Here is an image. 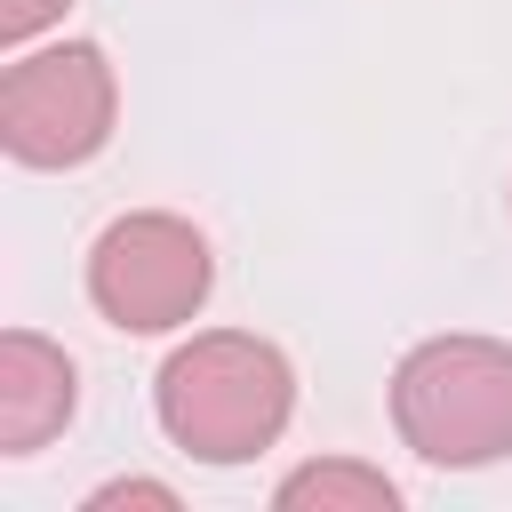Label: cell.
<instances>
[{
	"mask_svg": "<svg viewBox=\"0 0 512 512\" xmlns=\"http://www.w3.org/2000/svg\"><path fill=\"white\" fill-rule=\"evenodd\" d=\"M152 416L200 464H256L296 416V368H288V352L272 336L200 328L160 360Z\"/></svg>",
	"mask_w": 512,
	"mask_h": 512,
	"instance_id": "cell-1",
	"label": "cell"
},
{
	"mask_svg": "<svg viewBox=\"0 0 512 512\" xmlns=\"http://www.w3.org/2000/svg\"><path fill=\"white\" fill-rule=\"evenodd\" d=\"M392 432L432 472H480L512 456V344L424 336L392 368Z\"/></svg>",
	"mask_w": 512,
	"mask_h": 512,
	"instance_id": "cell-2",
	"label": "cell"
},
{
	"mask_svg": "<svg viewBox=\"0 0 512 512\" xmlns=\"http://www.w3.org/2000/svg\"><path fill=\"white\" fill-rule=\"evenodd\" d=\"M216 288L208 232L176 208H128L96 232L88 248V304L128 328V336H168L184 328Z\"/></svg>",
	"mask_w": 512,
	"mask_h": 512,
	"instance_id": "cell-3",
	"label": "cell"
},
{
	"mask_svg": "<svg viewBox=\"0 0 512 512\" xmlns=\"http://www.w3.org/2000/svg\"><path fill=\"white\" fill-rule=\"evenodd\" d=\"M120 120V80L96 40H56L24 48L0 72V144L24 168H80L112 144Z\"/></svg>",
	"mask_w": 512,
	"mask_h": 512,
	"instance_id": "cell-4",
	"label": "cell"
},
{
	"mask_svg": "<svg viewBox=\"0 0 512 512\" xmlns=\"http://www.w3.org/2000/svg\"><path fill=\"white\" fill-rule=\"evenodd\" d=\"M80 408V376L64 360V344H48L40 328H8L0 336V456H32L48 448Z\"/></svg>",
	"mask_w": 512,
	"mask_h": 512,
	"instance_id": "cell-5",
	"label": "cell"
},
{
	"mask_svg": "<svg viewBox=\"0 0 512 512\" xmlns=\"http://www.w3.org/2000/svg\"><path fill=\"white\" fill-rule=\"evenodd\" d=\"M272 504L280 512H400V488L360 456H320V464H296L272 488Z\"/></svg>",
	"mask_w": 512,
	"mask_h": 512,
	"instance_id": "cell-6",
	"label": "cell"
},
{
	"mask_svg": "<svg viewBox=\"0 0 512 512\" xmlns=\"http://www.w3.org/2000/svg\"><path fill=\"white\" fill-rule=\"evenodd\" d=\"M128 504H144V512H176V488H168V480H104L80 512H128Z\"/></svg>",
	"mask_w": 512,
	"mask_h": 512,
	"instance_id": "cell-7",
	"label": "cell"
},
{
	"mask_svg": "<svg viewBox=\"0 0 512 512\" xmlns=\"http://www.w3.org/2000/svg\"><path fill=\"white\" fill-rule=\"evenodd\" d=\"M64 8H72V0H0V40H8V48H24V40H32V32H48Z\"/></svg>",
	"mask_w": 512,
	"mask_h": 512,
	"instance_id": "cell-8",
	"label": "cell"
},
{
	"mask_svg": "<svg viewBox=\"0 0 512 512\" xmlns=\"http://www.w3.org/2000/svg\"><path fill=\"white\" fill-rule=\"evenodd\" d=\"M504 200H512V192H504Z\"/></svg>",
	"mask_w": 512,
	"mask_h": 512,
	"instance_id": "cell-9",
	"label": "cell"
}]
</instances>
